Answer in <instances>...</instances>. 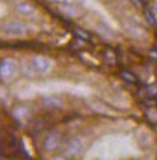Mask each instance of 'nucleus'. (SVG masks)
Instances as JSON below:
<instances>
[{
  "instance_id": "obj_1",
  "label": "nucleus",
  "mask_w": 157,
  "mask_h": 160,
  "mask_svg": "<svg viewBox=\"0 0 157 160\" xmlns=\"http://www.w3.org/2000/svg\"><path fill=\"white\" fill-rule=\"evenodd\" d=\"M4 31L10 37L20 38V37H24L28 34L29 28L26 24L20 22V20H12V22H8L4 25Z\"/></svg>"
},
{
  "instance_id": "obj_10",
  "label": "nucleus",
  "mask_w": 157,
  "mask_h": 160,
  "mask_svg": "<svg viewBox=\"0 0 157 160\" xmlns=\"http://www.w3.org/2000/svg\"><path fill=\"white\" fill-rule=\"evenodd\" d=\"M12 115L14 116V119H17L18 121H23L25 119H28L30 115V110L28 107L25 106H20V107H16L12 112Z\"/></svg>"
},
{
  "instance_id": "obj_6",
  "label": "nucleus",
  "mask_w": 157,
  "mask_h": 160,
  "mask_svg": "<svg viewBox=\"0 0 157 160\" xmlns=\"http://www.w3.org/2000/svg\"><path fill=\"white\" fill-rule=\"evenodd\" d=\"M125 30L128 31V33L134 38V39L137 40H140L143 39V38H145L148 33H146V31L143 28H140L139 25H137V24H132V23H128L125 24Z\"/></svg>"
},
{
  "instance_id": "obj_15",
  "label": "nucleus",
  "mask_w": 157,
  "mask_h": 160,
  "mask_svg": "<svg viewBox=\"0 0 157 160\" xmlns=\"http://www.w3.org/2000/svg\"><path fill=\"white\" fill-rule=\"evenodd\" d=\"M97 31L99 32L102 37H105V38H110L111 36H112V32H111V30H107L106 28H104V26H101V25H99L98 28H97Z\"/></svg>"
},
{
  "instance_id": "obj_17",
  "label": "nucleus",
  "mask_w": 157,
  "mask_h": 160,
  "mask_svg": "<svg viewBox=\"0 0 157 160\" xmlns=\"http://www.w3.org/2000/svg\"><path fill=\"white\" fill-rule=\"evenodd\" d=\"M145 16H146V18H148V20H149V23H151L152 25H155V24H156V19L154 18V16H152V14H150V13L148 12Z\"/></svg>"
},
{
  "instance_id": "obj_5",
  "label": "nucleus",
  "mask_w": 157,
  "mask_h": 160,
  "mask_svg": "<svg viewBox=\"0 0 157 160\" xmlns=\"http://www.w3.org/2000/svg\"><path fill=\"white\" fill-rule=\"evenodd\" d=\"M61 143V134L58 132H50L44 140V148L47 151H54L60 146Z\"/></svg>"
},
{
  "instance_id": "obj_3",
  "label": "nucleus",
  "mask_w": 157,
  "mask_h": 160,
  "mask_svg": "<svg viewBox=\"0 0 157 160\" xmlns=\"http://www.w3.org/2000/svg\"><path fill=\"white\" fill-rule=\"evenodd\" d=\"M32 65L34 68L36 69L37 72L39 74H47L52 69V65H54V62L50 57L48 56H43V55H37L32 58Z\"/></svg>"
},
{
  "instance_id": "obj_7",
  "label": "nucleus",
  "mask_w": 157,
  "mask_h": 160,
  "mask_svg": "<svg viewBox=\"0 0 157 160\" xmlns=\"http://www.w3.org/2000/svg\"><path fill=\"white\" fill-rule=\"evenodd\" d=\"M16 11L23 17H32L36 14V8L34 5L26 1H19L16 4Z\"/></svg>"
},
{
  "instance_id": "obj_18",
  "label": "nucleus",
  "mask_w": 157,
  "mask_h": 160,
  "mask_svg": "<svg viewBox=\"0 0 157 160\" xmlns=\"http://www.w3.org/2000/svg\"><path fill=\"white\" fill-rule=\"evenodd\" d=\"M54 2H57V4H71L73 2V0H51Z\"/></svg>"
},
{
  "instance_id": "obj_4",
  "label": "nucleus",
  "mask_w": 157,
  "mask_h": 160,
  "mask_svg": "<svg viewBox=\"0 0 157 160\" xmlns=\"http://www.w3.org/2000/svg\"><path fill=\"white\" fill-rule=\"evenodd\" d=\"M85 149V140L81 138H75L70 140L67 145V153L70 155H77Z\"/></svg>"
},
{
  "instance_id": "obj_21",
  "label": "nucleus",
  "mask_w": 157,
  "mask_h": 160,
  "mask_svg": "<svg viewBox=\"0 0 157 160\" xmlns=\"http://www.w3.org/2000/svg\"><path fill=\"white\" fill-rule=\"evenodd\" d=\"M154 11H155V13L157 14V1L154 4Z\"/></svg>"
},
{
  "instance_id": "obj_2",
  "label": "nucleus",
  "mask_w": 157,
  "mask_h": 160,
  "mask_svg": "<svg viewBox=\"0 0 157 160\" xmlns=\"http://www.w3.org/2000/svg\"><path fill=\"white\" fill-rule=\"evenodd\" d=\"M18 72V65L14 59L5 58L0 63V77L4 81H11Z\"/></svg>"
},
{
  "instance_id": "obj_12",
  "label": "nucleus",
  "mask_w": 157,
  "mask_h": 160,
  "mask_svg": "<svg viewBox=\"0 0 157 160\" xmlns=\"http://www.w3.org/2000/svg\"><path fill=\"white\" fill-rule=\"evenodd\" d=\"M91 92V90L86 88V87H82V86H75V87H71V94H74L75 96L79 97H83L88 95Z\"/></svg>"
},
{
  "instance_id": "obj_20",
  "label": "nucleus",
  "mask_w": 157,
  "mask_h": 160,
  "mask_svg": "<svg viewBox=\"0 0 157 160\" xmlns=\"http://www.w3.org/2000/svg\"><path fill=\"white\" fill-rule=\"evenodd\" d=\"M149 92L151 94V95H155L157 92V89L155 88V87H151V88H149Z\"/></svg>"
},
{
  "instance_id": "obj_16",
  "label": "nucleus",
  "mask_w": 157,
  "mask_h": 160,
  "mask_svg": "<svg viewBox=\"0 0 157 160\" xmlns=\"http://www.w3.org/2000/svg\"><path fill=\"white\" fill-rule=\"evenodd\" d=\"M122 77L125 81L128 82H134V76L131 72H128V71H123L122 72Z\"/></svg>"
},
{
  "instance_id": "obj_19",
  "label": "nucleus",
  "mask_w": 157,
  "mask_h": 160,
  "mask_svg": "<svg viewBox=\"0 0 157 160\" xmlns=\"http://www.w3.org/2000/svg\"><path fill=\"white\" fill-rule=\"evenodd\" d=\"M5 7H4V6L1 5V4H0V17H3V16H4V14H5Z\"/></svg>"
},
{
  "instance_id": "obj_11",
  "label": "nucleus",
  "mask_w": 157,
  "mask_h": 160,
  "mask_svg": "<svg viewBox=\"0 0 157 160\" xmlns=\"http://www.w3.org/2000/svg\"><path fill=\"white\" fill-rule=\"evenodd\" d=\"M22 72H23L24 76H26V77H34L36 75V69L34 68V65H32V63L31 64H28V63H23L22 65Z\"/></svg>"
},
{
  "instance_id": "obj_13",
  "label": "nucleus",
  "mask_w": 157,
  "mask_h": 160,
  "mask_svg": "<svg viewBox=\"0 0 157 160\" xmlns=\"http://www.w3.org/2000/svg\"><path fill=\"white\" fill-rule=\"evenodd\" d=\"M89 104H91V108L93 109V110H95L97 113H101V114H105V115L111 114L110 110L106 108V107H104V104H101V103L92 102V103H89Z\"/></svg>"
},
{
  "instance_id": "obj_14",
  "label": "nucleus",
  "mask_w": 157,
  "mask_h": 160,
  "mask_svg": "<svg viewBox=\"0 0 157 160\" xmlns=\"http://www.w3.org/2000/svg\"><path fill=\"white\" fill-rule=\"evenodd\" d=\"M23 143H24V148H25V151H26L30 155H34V148H32V145H31L30 140L26 137L23 138Z\"/></svg>"
},
{
  "instance_id": "obj_8",
  "label": "nucleus",
  "mask_w": 157,
  "mask_h": 160,
  "mask_svg": "<svg viewBox=\"0 0 157 160\" xmlns=\"http://www.w3.org/2000/svg\"><path fill=\"white\" fill-rule=\"evenodd\" d=\"M58 8L61 10V12L63 14H65V16H68L70 18H77L82 14L81 10L79 7L73 5V2L71 4H62V5H60Z\"/></svg>"
},
{
  "instance_id": "obj_9",
  "label": "nucleus",
  "mask_w": 157,
  "mask_h": 160,
  "mask_svg": "<svg viewBox=\"0 0 157 160\" xmlns=\"http://www.w3.org/2000/svg\"><path fill=\"white\" fill-rule=\"evenodd\" d=\"M43 103L48 108H62L63 107V101L56 96H44Z\"/></svg>"
}]
</instances>
